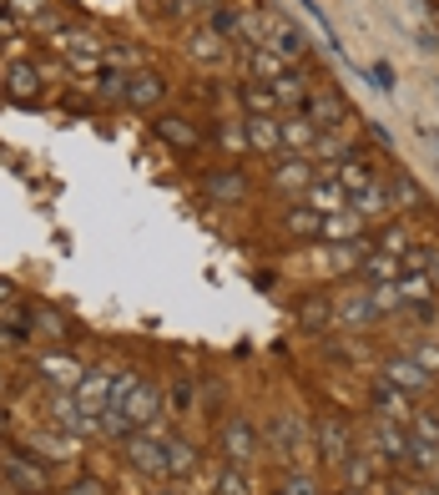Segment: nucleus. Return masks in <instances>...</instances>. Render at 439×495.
Returning a JSON list of instances; mask_svg holds the SVG:
<instances>
[{"instance_id":"nucleus-1","label":"nucleus","mask_w":439,"mask_h":495,"mask_svg":"<svg viewBox=\"0 0 439 495\" xmlns=\"http://www.w3.org/2000/svg\"><path fill=\"white\" fill-rule=\"evenodd\" d=\"M127 460H132L142 475H167V470H172L167 445L157 440V435H127Z\"/></svg>"},{"instance_id":"nucleus-2","label":"nucleus","mask_w":439,"mask_h":495,"mask_svg":"<svg viewBox=\"0 0 439 495\" xmlns=\"http://www.w3.org/2000/svg\"><path fill=\"white\" fill-rule=\"evenodd\" d=\"M333 177H339V188L349 192V202L359 198V192H369L379 177H373V167H369V157H359V152H349V157H339V162L329 167Z\"/></svg>"},{"instance_id":"nucleus-3","label":"nucleus","mask_w":439,"mask_h":495,"mask_svg":"<svg viewBox=\"0 0 439 495\" xmlns=\"http://www.w3.org/2000/svg\"><path fill=\"white\" fill-rule=\"evenodd\" d=\"M303 111H308V121L313 127H339V121H349V107H343V97L339 91H329V87H319V97H308L303 101Z\"/></svg>"},{"instance_id":"nucleus-4","label":"nucleus","mask_w":439,"mask_h":495,"mask_svg":"<svg viewBox=\"0 0 439 495\" xmlns=\"http://www.w3.org/2000/svg\"><path fill=\"white\" fill-rule=\"evenodd\" d=\"M222 455L238 465H248L258 455V440H253V425H248V419H232V425L222 429Z\"/></svg>"},{"instance_id":"nucleus-5","label":"nucleus","mask_w":439,"mask_h":495,"mask_svg":"<svg viewBox=\"0 0 439 495\" xmlns=\"http://www.w3.org/2000/svg\"><path fill=\"white\" fill-rule=\"evenodd\" d=\"M308 202L329 218V212H343V202H349V192L339 188V177L333 172H323V177H313V188H308Z\"/></svg>"},{"instance_id":"nucleus-6","label":"nucleus","mask_w":439,"mask_h":495,"mask_svg":"<svg viewBox=\"0 0 439 495\" xmlns=\"http://www.w3.org/2000/svg\"><path fill=\"white\" fill-rule=\"evenodd\" d=\"M319 450H323V460H329V465L349 460L353 440H349V429H343L339 419H323V425H319Z\"/></svg>"},{"instance_id":"nucleus-7","label":"nucleus","mask_w":439,"mask_h":495,"mask_svg":"<svg viewBox=\"0 0 439 495\" xmlns=\"http://www.w3.org/2000/svg\"><path fill=\"white\" fill-rule=\"evenodd\" d=\"M242 127H248V147H258V152H278L283 147V121L278 117H248Z\"/></svg>"},{"instance_id":"nucleus-8","label":"nucleus","mask_w":439,"mask_h":495,"mask_svg":"<svg viewBox=\"0 0 439 495\" xmlns=\"http://www.w3.org/2000/svg\"><path fill=\"white\" fill-rule=\"evenodd\" d=\"M162 97H167V81L157 77V71H137V77L127 81V101H132V107H157Z\"/></svg>"},{"instance_id":"nucleus-9","label":"nucleus","mask_w":439,"mask_h":495,"mask_svg":"<svg viewBox=\"0 0 439 495\" xmlns=\"http://www.w3.org/2000/svg\"><path fill=\"white\" fill-rule=\"evenodd\" d=\"M333 319H343V324H373V319H379V308H373V294H369V288L349 294L339 308H333Z\"/></svg>"},{"instance_id":"nucleus-10","label":"nucleus","mask_w":439,"mask_h":495,"mask_svg":"<svg viewBox=\"0 0 439 495\" xmlns=\"http://www.w3.org/2000/svg\"><path fill=\"white\" fill-rule=\"evenodd\" d=\"M359 273L373 278V284H399V278H404V263H399L394 253H379V248H373V253L359 263Z\"/></svg>"},{"instance_id":"nucleus-11","label":"nucleus","mask_w":439,"mask_h":495,"mask_svg":"<svg viewBox=\"0 0 439 495\" xmlns=\"http://www.w3.org/2000/svg\"><path fill=\"white\" fill-rule=\"evenodd\" d=\"M323 238H339V242H359L363 238V218L353 208H343V212H329L323 218Z\"/></svg>"},{"instance_id":"nucleus-12","label":"nucleus","mask_w":439,"mask_h":495,"mask_svg":"<svg viewBox=\"0 0 439 495\" xmlns=\"http://www.w3.org/2000/svg\"><path fill=\"white\" fill-rule=\"evenodd\" d=\"M283 232L288 238H323V212L319 208H293L283 218Z\"/></svg>"},{"instance_id":"nucleus-13","label":"nucleus","mask_w":439,"mask_h":495,"mask_svg":"<svg viewBox=\"0 0 439 495\" xmlns=\"http://www.w3.org/2000/svg\"><path fill=\"white\" fill-rule=\"evenodd\" d=\"M253 71H258V81H283L288 77V56L283 51H273V46H253Z\"/></svg>"},{"instance_id":"nucleus-14","label":"nucleus","mask_w":439,"mask_h":495,"mask_svg":"<svg viewBox=\"0 0 439 495\" xmlns=\"http://www.w3.org/2000/svg\"><path fill=\"white\" fill-rule=\"evenodd\" d=\"M373 405L384 409V419H399V425H404V419L414 415V409H409V395H404L399 385H389V379H384L379 389H373Z\"/></svg>"},{"instance_id":"nucleus-15","label":"nucleus","mask_w":439,"mask_h":495,"mask_svg":"<svg viewBox=\"0 0 439 495\" xmlns=\"http://www.w3.org/2000/svg\"><path fill=\"white\" fill-rule=\"evenodd\" d=\"M313 177H319V172H313V167H308L303 157H288L283 167H273V182H278V188H288V192L313 188Z\"/></svg>"},{"instance_id":"nucleus-16","label":"nucleus","mask_w":439,"mask_h":495,"mask_svg":"<svg viewBox=\"0 0 439 495\" xmlns=\"http://www.w3.org/2000/svg\"><path fill=\"white\" fill-rule=\"evenodd\" d=\"M379 445H384L389 460H414V435H409L404 425L394 429V425L384 419V425H379Z\"/></svg>"},{"instance_id":"nucleus-17","label":"nucleus","mask_w":439,"mask_h":495,"mask_svg":"<svg viewBox=\"0 0 439 495\" xmlns=\"http://www.w3.org/2000/svg\"><path fill=\"white\" fill-rule=\"evenodd\" d=\"M389 202H394V188L373 182L369 192H359V198H353V212H359V218L369 222V218H384V212H389Z\"/></svg>"},{"instance_id":"nucleus-18","label":"nucleus","mask_w":439,"mask_h":495,"mask_svg":"<svg viewBox=\"0 0 439 495\" xmlns=\"http://www.w3.org/2000/svg\"><path fill=\"white\" fill-rule=\"evenodd\" d=\"M81 375H87V369H81L77 359H66V354H51V359H46V379H51V385H61V389H71V395H77Z\"/></svg>"},{"instance_id":"nucleus-19","label":"nucleus","mask_w":439,"mask_h":495,"mask_svg":"<svg viewBox=\"0 0 439 495\" xmlns=\"http://www.w3.org/2000/svg\"><path fill=\"white\" fill-rule=\"evenodd\" d=\"M107 395H111V379L101 375H81V385H77V405L81 409H107Z\"/></svg>"},{"instance_id":"nucleus-20","label":"nucleus","mask_w":439,"mask_h":495,"mask_svg":"<svg viewBox=\"0 0 439 495\" xmlns=\"http://www.w3.org/2000/svg\"><path fill=\"white\" fill-rule=\"evenodd\" d=\"M283 147H293V152L319 147V127H313L308 117H283Z\"/></svg>"},{"instance_id":"nucleus-21","label":"nucleus","mask_w":439,"mask_h":495,"mask_svg":"<svg viewBox=\"0 0 439 495\" xmlns=\"http://www.w3.org/2000/svg\"><path fill=\"white\" fill-rule=\"evenodd\" d=\"M157 137H167V142L182 147V152H192V147H198V132H192V121H182V117H157Z\"/></svg>"},{"instance_id":"nucleus-22","label":"nucleus","mask_w":439,"mask_h":495,"mask_svg":"<svg viewBox=\"0 0 439 495\" xmlns=\"http://www.w3.org/2000/svg\"><path fill=\"white\" fill-rule=\"evenodd\" d=\"M157 409H162L157 389L137 385V389H132V399H127V419H132V425H147V419H157Z\"/></svg>"},{"instance_id":"nucleus-23","label":"nucleus","mask_w":439,"mask_h":495,"mask_svg":"<svg viewBox=\"0 0 439 495\" xmlns=\"http://www.w3.org/2000/svg\"><path fill=\"white\" fill-rule=\"evenodd\" d=\"M242 97H248V111H253V117H273V111H283V107H278L273 81H253V87L242 91Z\"/></svg>"},{"instance_id":"nucleus-24","label":"nucleus","mask_w":439,"mask_h":495,"mask_svg":"<svg viewBox=\"0 0 439 495\" xmlns=\"http://www.w3.org/2000/svg\"><path fill=\"white\" fill-rule=\"evenodd\" d=\"M389 385H399V389H424L429 375L419 369L414 359H394V364H389Z\"/></svg>"},{"instance_id":"nucleus-25","label":"nucleus","mask_w":439,"mask_h":495,"mask_svg":"<svg viewBox=\"0 0 439 495\" xmlns=\"http://www.w3.org/2000/svg\"><path fill=\"white\" fill-rule=\"evenodd\" d=\"M399 298H404V304H429V298H434V278L404 273V278H399Z\"/></svg>"},{"instance_id":"nucleus-26","label":"nucleus","mask_w":439,"mask_h":495,"mask_svg":"<svg viewBox=\"0 0 439 495\" xmlns=\"http://www.w3.org/2000/svg\"><path fill=\"white\" fill-rule=\"evenodd\" d=\"M333 319V308L323 304V298H303V304H298V324H303V329H319V324H329Z\"/></svg>"},{"instance_id":"nucleus-27","label":"nucleus","mask_w":439,"mask_h":495,"mask_svg":"<svg viewBox=\"0 0 439 495\" xmlns=\"http://www.w3.org/2000/svg\"><path fill=\"white\" fill-rule=\"evenodd\" d=\"M414 445L439 450V415H429V409H419V415H414Z\"/></svg>"},{"instance_id":"nucleus-28","label":"nucleus","mask_w":439,"mask_h":495,"mask_svg":"<svg viewBox=\"0 0 439 495\" xmlns=\"http://www.w3.org/2000/svg\"><path fill=\"white\" fill-rule=\"evenodd\" d=\"M208 192H212V198H242V172L232 167V172L208 177Z\"/></svg>"},{"instance_id":"nucleus-29","label":"nucleus","mask_w":439,"mask_h":495,"mask_svg":"<svg viewBox=\"0 0 439 495\" xmlns=\"http://www.w3.org/2000/svg\"><path fill=\"white\" fill-rule=\"evenodd\" d=\"M187 51H192V56H202V61H222V41H218L212 31H198L192 41H187Z\"/></svg>"},{"instance_id":"nucleus-30","label":"nucleus","mask_w":439,"mask_h":495,"mask_svg":"<svg viewBox=\"0 0 439 495\" xmlns=\"http://www.w3.org/2000/svg\"><path fill=\"white\" fill-rule=\"evenodd\" d=\"M373 248H379V253H394V258H404V248H409V232H404V228H384L379 238H373Z\"/></svg>"},{"instance_id":"nucleus-31","label":"nucleus","mask_w":439,"mask_h":495,"mask_svg":"<svg viewBox=\"0 0 439 495\" xmlns=\"http://www.w3.org/2000/svg\"><path fill=\"white\" fill-rule=\"evenodd\" d=\"M414 364H419V369H424V375H434V369H439V344H419Z\"/></svg>"},{"instance_id":"nucleus-32","label":"nucleus","mask_w":439,"mask_h":495,"mask_svg":"<svg viewBox=\"0 0 439 495\" xmlns=\"http://www.w3.org/2000/svg\"><path fill=\"white\" fill-rule=\"evenodd\" d=\"M11 87H15V91H31V87H41V77H36L31 67H15V71H11Z\"/></svg>"},{"instance_id":"nucleus-33","label":"nucleus","mask_w":439,"mask_h":495,"mask_svg":"<svg viewBox=\"0 0 439 495\" xmlns=\"http://www.w3.org/2000/svg\"><path fill=\"white\" fill-rule=\"evenodd\" d=\"M167 460H172V470H187V465H192V450H187V445H167Z\"/></svg>"},{"instance_id":"nucleus-34","label":"nucleus","mask_w":439,"mask_h":495,"mask_svg":"<svg viewBox=\"0 0 439 495\" xmlns=\"http://www.w3.org/2000/svg\"><path fill=\"white\" fill-rule=\"evenodd\" d=\"M373 81H379V91H394V67L379 61V67H373Z\"/></svg>"},{"instance_id":"nucleus-35","label":"nucleus","mask_w":439,"mask_h":495,"mask_svg":"<svg viewBox=\"0 0 439 495\" xmlns=\"http://www.w3.org/2000/svg\"><path fill=\"white\" fill-rule=\"evenodd\" d=\"M222 495H248V480H242V475H222Z\"/></svg>"},{"instance_id":"nucleus-36","label":"nucleus","mask_w":439,"mask_h":495,"mask_svg":"<svg viewBox=\"0 0 439 495\" xmlns=\"http://www.w3.org/2000/svg\"><path fill=\"white\" fill-rule=\"evenodd\" d=\"M218 31H228V36L238 31V36H242V15H232V11H218Z\"/></svg>"},{"instance_id":"nucleus-37","label":"nucleus","mask_w":439,"mask_h":495,"mask_svg":"<svg viewBox=\"0 0 439 495\" xmlns=\"http://www.w3.org/2000/svg\"><path fill=\"white\" fill-rule=\"evenodd\" d=\"M222 147H238V152H242V147H248V127H238V132L228 127V132H222Z\"/></svg>"},{"instance_id":"nucleus-38","label":"nucleus","mask_w":439,"mask_h":495,"mask_svg":"<svg viewBox=\"0 0 439 495\" xmlns=\"http://www.w3.org/2000/svg\"><path fill=\"white\" fill-rule=\"evenodd\" d=\"M288 495H319V490H313V485H308V480H303V475H298V480H293V485H288Z\"/></svg>"},{"instance_id":"nucleus-39","label":"nucleus","mask_w":439,"mask_h":495,"mask_svg":"<svg viewBox=\"0 0 439 495\" xmlns=\"http://www.w3.org/2000/svg\"><path fill=\"white\" fill-rule=\"evenodd\" d=\"M71 495H101V485H97V480H81V485H77V490H71Z\"/></svg>"},{"instance_id":"nucleus-40","label":"nucleus","mask_w":439,"mask_h":495,"mask_svg":"<svg viewBox=\"0 0 439 495\" xmlns=\"http://www.w3.org/2000/svg\"><path fill=\"white\" fill-rule=\"evenodd\" d=\"M198 5H218V0H198Z\"/></svg>"},{"instance_id":"nucleus-41","label":"nucleus","mask_w":439,"mask_h":495,"mask_svg":"<svg viewBox=\"0 0 439 495\" xmlns=\"http://www.w3.org/2000/svg\"><path fill=\"white\" fill-rule=\"evenodd\" d=\"M419 495H439V490H419Z\"/></svg>"}]
</instances>
